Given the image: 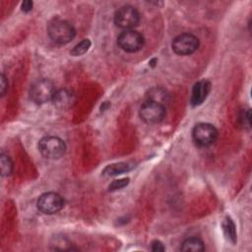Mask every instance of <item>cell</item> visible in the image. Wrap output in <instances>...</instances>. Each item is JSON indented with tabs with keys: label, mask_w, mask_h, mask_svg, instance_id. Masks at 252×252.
<instances>
[{
	"label": "cell",
	"mask_w": 252,
	"mask_h": 252,
	"mask_svg": "<svg viewBox=\"0 0 252 252\" xmlns=\"http://www.w3.org/2000/svg\"><path fill=\"white\" fill-rule=\"evenodd\" d=\"M47 33L49 37L58 44H65L70 42L76 34L74 27L67 21L54 19L47 27Z\"/></svg>",
	"instance_id": "cell-1"
},
{
	"label": "cell",
	"mask_w": 252,
	"mask_h": 252,
	"mask_svg": "<svg viewBox=\"0 0 252 252\" xmlns=\"http://www.w3.org/2000/svg\"><path fill=\"white\" fill-rule=\"evenodd\" d=\"M0 166H1V174L3 176H8L12 173L13 170V162L10 158V157H8L5 154H1L0 156Z\"/></svg>",
	"instance_id": "cell-16"
},
{
	"label": "cell",
	"mask_w": 252,
	"mask_h": 252,
	"mask_svg": "<svg viewBox=\"0 0 252 252\" xmlns=\"http://www.w3.org/2000/svg\"><path fill=\"white\" fill-rule=\"evenodd\" d=\"M32 2L30 0H26L22 3V11L24 12H30L32 9Z\"/></svg>",
	"instance_id": "cell-22"
},
{
	"label": "cell",
	"mask_w": 252,
	"mask_h": 252,
	"mask_svg": "<svg viewBox=\"0 0 252 252\" xmlns=\"http://www.w3.org/2000/svg\"><path fill=\"white\" fill-rule=\"evenodd\" d=\"M192 137L197 145L208 147L216 142L218 138V130L210 123H198L193 128Z\"/></svg>",
	"instance_id": "cell-4"
},
{
	"label": "cell",
	"mask_w": 252,
	"mask_h": 252,
	"mask_svg": "<svg viewBox=\"0 0 252 252\" xmlns=\"http://www.w3.org/2000/svg\"><path fill=\"white\" fill-rule=\"evenodd\" d=\"M171 47L178 55H190L199 47V39L192 33H181L174 37Z\"/></svg>",
	"instance_id": "cell-8"
},
{
	"label": "cell",
	"mask_w": 252,
	"mask_h": 252,
	"mask_svg": "<svg viewBox=\"0 0 252 252\" xmlns=\"http://www.w3.org/2000/svg\"><path fill=\"white\" fill-rule=\"evenodd\" d=\"M151 250L155 251V252H158V251H164L165 248H164L162 242H160L159 240H154L151 243Z\"/></svg>",
	"instance_id": "cell-21"
},
{
	"label": "cell",
	"mask_w": 252,
	"mask_h": 252,
	"mask_svg": "<svg viewBox=\"0 0 252 252\" xmlns=\"http://www.w3.org/2000/svg\"><path fill=\"white\" fill-rule=\"evenodd\" d=\"M52 102L56 108L60 110H66L72 107V105L74 104L75 95L71 91L67 89H61L55 92Z\"/></svg>",
	"instance_id": "cell-11"
},
{
	"label": "cell",
	"mask_w": 252,
	"mask_h": 252,
	"mask_svg": "<svg viewBox=\"0 0 252 252\" xmlns=\"http://www.w3.org/2000/svg\"><path fill=\"white\" fill-rule=\"evenodd\" d=\"M128 183H129V178H122V179H118V180H113L108 186V191L112 192V191L122 189L125 186H127Z\"/></svg>",
	"instance_id": "cell-18"
},
{
	"label": "cell",
	"mask_w": 252,
	"mask_h": 252,
	"mask_svg": "<svg viewBox=\"0 0 252 252\" xmlns=\"http://www.w3.org/2000/svg\"><path fill=\"white\" fill-rule=\"evenodd\" d=\"M90 47H91L90 39H87V38L83 39L73 47V49L70 51V54L73 56H81L85 54Z\"/></svg>",
	"instance_id": "cell-17"
},
{
	"label": "cell",
	"mask_w": 252,
	"mask_h": 252,
	"mask_svg": "<svg viewBox=\"0 0 252 252\" xmlns=\"http://www.w3.org/2000/svg\"><path fill=\"white\" fill-rule=\"evenodd\" d=\"M181 251L184 252H188V251H192V252H201L205 250V246L203 241L198 238V237H189L187 239H185L180 247Z\"/></svg>",
	"instance_id": "cell-14"
},
{
	"label": "cell",
	"mask_w": 252,
	"mask_h": 252,
	"mask_svg": "<svg viewBox=\"0 0 252 252\" xmlns=\"http://www.w3.org/2000/svg\"><path fill=\"white\" fill-rule=\"evenodd\" d=\"M239 121L241 126L250 128V110L249 109H243L239 116Z\"/></svg>",
	"instance_id": "cell-19"
},
{
	"label": "cell",
	"mask_w": 252,
	"mask_h": 252,
	"mask_svg": "<svg viewBox=\"0 0 252 252\" xmlns=\"http://www.w3.org/2000/svg\"><path fill=\"white\" fill-rule=\"evenodd\" d=\"M165 116L164 105L153 100H147L140 108V117L146 123H158Z\"/></svg>",
	"instance_id": "cell-9"
},
{
	"label": "cell",
	"mask_w": 252,
	"mask_h": 252,
	"mask_svg": "<svg viewBox=\"0 0 252 252\" xmlns=\"http://www.w3.org/2000/svg\"><path fill=\"white\" fill-rule=\"evenodd\" d=\"M36 206L42 214L53 215L61 211L64 206V200L58 193L46 192L39 196Z\"/></svg>",
	"instance_id": "cell-7"
},
{
	"label": "cell",
	"mask_w": 252,
	"mask_h": 252,
	"mask_svg": "<svg viewBox=\"0 0 252 252\" xmlns=\"http://www.w3.org/2000/svg\"><path fill=\"white\" fill-rule=\"evenodd\" d=\"M55 92L54 85L50 80L39 79L31 86L30 97L36 104H43L52 100Z\"/></svg>",
	"instance_id": "cell-2"
},
{
	"label": "cell",
	"mask_w": 252,
	"mask_h": 252,
	"mask_svg": "<svg viewBox=\"0 0 252 252\" xmlns=\"http://www.w3.org/2000/svg\"><path fill=\"white\" fill-rule=\"evenodd\" d=\"M140 22V14L132 6L126 5L120 7L114 14V23L118 28L124 29L125 31L131 30L138 26Z\"/></svg>",
	"instance_id": "cell-5"
},
{
	"label": "cell",
	"mask_w": 252,
	"mask_h": 252,
	"mask_svg": "<svg viewBox=\"0 0 252 252\" xmlns=\"http://www.w3.org/2000/svg\"><path fill=\"white\" fill-rule=\"evenodd\" d=\"M148 100H153L164 105L169 101V96H168V94L163 89L156 87L149 91Z\"/></svg>",
	"instance_id": "cell-15"
},
{
	"label": "cell",
	"mask_w": 252,
	"mask_h": 252,
	"mask_svg": "<svg viewBox=\"0 0 252 252\" xmlns=\"http://www.w3.org/2000/svg\"><path fill=\"white\" fill-rule=\"evenodd\" d=\"M144 36L133 30L122 32L117 37V44L125 52H137L144 46Z\"/></svg>",
	"instance_id": "cell-6"
},
{
	"label": "cell",
	"mask_w": 252,
	"mask_h": 252,
	"mask_svg": "<svg viewBox=\"0 0 252 252\" xmlns=\"http://www.w3.org/2000/svg\"><path fill=\"white\" fill-rule=\"evenodd\" d=\"M8 90V81L4 74H1L0 76V94L1 95H4Z\"/></svg>",
	"instance_id": "cell-20"
},
{
	"label": "cell",
	"mask_w": 252,
	"mask_h": 252,
	"mask_svg": "<svg viewBox=\"0 0 252 252\" xmlns=\"http://www.w3.org/2000/svg\"><path fill=\"white\" fill-rule=\"evenodd\" d=\"M211 90V84L207 80H202L197 82L192 89L190 102L193 106H198L204 102L207 98Z\"/></svg>",
	"instance_id": "cell-10"
},
{
	"label": "cell",
	"mask_w": 252,
	"mask_h": 252,
	"mask_svg": "<svg viewBox=\"0 0 252 252\" xmlns=\"http://www.w3.org/2000/svg\"><path fill=\"white\" fill-rule=\"evenodd\" d=\"M221 227H222V231L223 234L225 236V238L227 239V241H229L231 244H235L236 243V228H235V224L233 222V220H231L230 217L226 216L221 223Z\"/></svg>",
	"instance_id": "cell-13"
},
{
	"label": "cell",
	"mask_w": 252,
	"mask_h": 252,
	"mask_svg": "<svg viewBox=\"0 0 252 252\" xmlns=\"http://www.w3.org/2000/svg\"><path fill=\"white\" fill-rule=\"evenodd\" d=\"M133 167V163L131 162H126V161H121V162H116V163H111L108 164L103 170H102V175L104 176H115L122 174L124 172H127L131 170Z\"/></svg>",
	"instance_id": "cell-12"
},
{
	"label": "cell",
	"mask_w": 252,
	"mask_h": 252,
	"mask_svg": "<svg viewBox=\"0 0 252 252\" xmlns=\"http://www.w3.org/2000/svg\"><path fill=\"white\" fill-rule=\"evenodd\" d=\"M38 150L44 158L57 159L64 155L66 145L63 140L58 137L45 136L38 142Z\"/></svg>",
	"instance_id": "cell-3"
}]
</instances>
